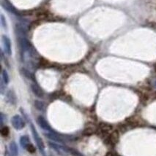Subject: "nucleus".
I'll return each instance as SVG.
<instances>
[{"label": "nucleus", "mask_w": 156, "mask_h": 156, "mask_svg": "<svg viewBox=\"0 0 156 156\" xmlns=\"http://www.w3.org/2000/svg\"><path fill=\"white\" fill-rule=\"evenodd\" d=\"M31 130H32V133L33 137H34V139L36 142L37 146L40 150V152L41 153V154L43 156H46V152H45V144H44L43 141L41 139V137L40 136L39 133L37 131V130L35 129V126L33 124L31 125Z\"/></svg>", "instance_id": "f257e3e1"}, {"label": "nucleus", "mask_w": 156, "mask_h": 156, "mask_svg": "<svg viewBox=\"0 0 156 156\" xmlns=\"http://www.w3.org/2000/svg\"><path fill=\"white\" fill-rule=\"evenodd\" d=\"M20 144L22 147L24 148L30 153H34L36 150L34 145L30 142V139L28 136H22L20 139Z\"/></svg>", "instance_id": "f03ea898"}, {"label": "nucleus", "mask_w": 156, "mask_h": 156, "mask_svg": "<svg viewBox=\"0 0 156 156\" xmlns=\"http://www.w3.org/2000/svg\"><path fill=\"white\" fill-rule=\"evenodd\" d=\"M11 124L16 130H21L25 127L24 120L18 115H16L11 119Z\"/></svg>", "instance_id": "7ed1b4c3"}, {"label": "nucleus", "mask_w": 156, "mask_h": 156, "mask_svg": "<svg viewBox=\"0 0 156 156\" xmlns=\"http://www.w3.org/2000/svg\"><path fill=\"white\" fill-rule=\"evenodd\" d=\"M37 123L38 124V126H40L41 129L45 130L46 131H49V132L54 133L53 129H51V126L49 125V123L48 122L47 120H46V118L43 116H38L37 118Z\"/></svg>", "instance_id": "20e7f679"}, {"label": "nucleus", "mask_w": 156, "mask_h": 156, "mask_svg": "<svg viewBox=\"0 0 156 156\" xmlns=\"http://www.w3.org/2000/svg\"><path fill=\"white\" fill-rule=\"evenodd\" d=\"M31 90L37 97L43 98L44 96L43 90H42V88L37 83H32L31 85Z\"/></svg>", "instance_id": "39448f33"}, {"label": "nucleus", "mask_w": 156, "mask_h": 156, "mask_svg": "<svg viewBox=\"0 0 156 156\" xmlns=\"http://www.w3.org/2000/svg\"><path fill=\"white\" fill-rule=\"evenodd\" d=\"M2 42L4 45V50L6 54L10 55L12 53V50H11V42L10 39L6 36L2 37Z\"/></svg>", "instance_id": "423d86ee"}, {"label": "nucleus", "mask_w": 156, "mask_h": 156, "mask_svg": "<svg viewBox=\"0 0 156 156\" xmlns=\"http://www.w3.org/2000/svg\"><path fill=\"white\" fill-rule=\"evenodd\" d=\"M45 136L46 137H48V138L51 139V140H54L55 141V142H59V143H65V139H63L62 137L59 136L58 135L56 134V133L54 132V133H45Z\"/></svg>", "instance_id": "0eeeda50"}, {"label": "nucleus", "mask_w": 156, "mask_h": 156, "mask_svg": "<svg viewBox=\"0 0 156 156\" xmlns=\"http://www.w3.org/2000/svg\"><path fill=\"white\" fill-rule=\"evenodd\" d=\"M9 150L11 156H18V150L16 143L15 142H11L9 144Z\"/></svg>", "instance_id": "6e6552de"}, {"label": "nucleus", "mask_w": 156, "mask_h": 156, "mask_svg": "<svg viewBox=\"0 0 156 156\" xmlns=\"http://www.w3.org/2000/svg\"><path fill=\"white\" fill-rule=\"evenodd\" d=\"M21 72L22 75L24 76V77L28 78V79H30V80H32L35 81V78L34 75H33L32 72H29V70L26 69H24V68H22L21 69Z\"/></svg>", "instance_id": "1a4fd4ad"}, {"label": "nucleus", "mask_w": 156, "mask_h": 156, "mask_svg": "<svg viewBox=\"0 0 156 156\" xmlns=\"http://www.w3.org/2000/svg\"><path fill=\"white\" fill-rule=\"evenodd\" d=\"M7 98L10 100L11 104H16V95H15V94L13 90H10L7 92Z\"/></svg>", "instance_id": "9d476101"}, {"label": "nucleus", "mask_w": 156, "mask_h": 156, "mask_svg": "<svg viewBox=\"0 0 156 156\" xmlns=\"http://www.w3.org/2000/svg\"><path fill=\"white\" fill-rule=\"evenodd\" d=\"M35 107H36V109H38V110L43 111L44 109H45V104L43 101L36 100V101H35Z\"/></svg>", "instance_id": "9b49d317"}, {"label": "nucleus", "mask_w": 156, "mask_h": 156, "mask_svg": "<svg viewBox=\"0 0 156 156\" xmlns=\"http://www.w3.org/2000/svg\"><path fill=\"white\" fill-rule=\"evenodd\" d=\"M2 79L4 80V83H5V84H7V83H9V81H10V78H9V75L8 74H7V72L5 69L2 70Z\"/></svg>", "instance_id": "f8f14e48"}, {"label": "nucleus", "mask_w": 156, "mask_h": 156, "mask_svg": "<svg viewBox=\"0 0 156 156\" xmlns=\"http://www.w3.org/2000/svg\"><path fill=\"white\" fill-rule=\"evenodd\" d=\"M9 132H10V130H9L8 127H7V126H5V127L2 128V129H1L2 136H7V135L9 134Z\"/></svg>", "instance_id": "ddd939ff"}, {"label": "nucleus", "mask_w": 156, "mask_h": 156, "mask_svg": "<svg viewBox=\"0 0 156 156\" xmlns=\"http://www.w3.org/2000/svg\"><path fill=\"white\" fill-rule=\"evenodd\" d=\"M8 156H11V155H8Z\"/></svg>", "instance_id": "4468645a"}]
</instances>
